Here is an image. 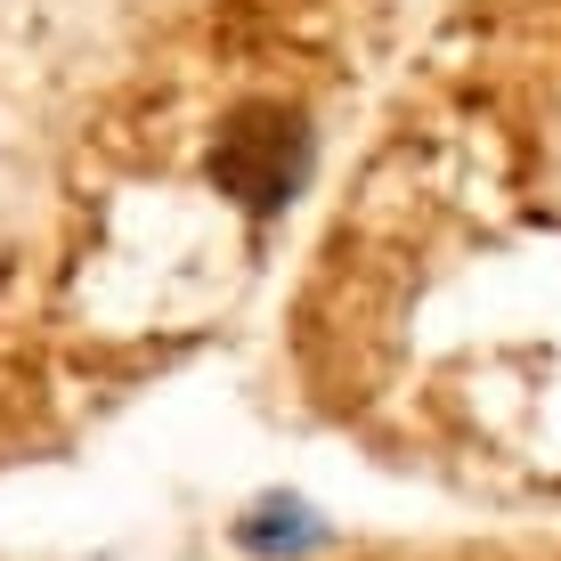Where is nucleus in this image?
Segmentation results:
<instances>
[{"mask_svg":"<svg viewBox=\"0 0 561 561\" xmlns=\"http://www.w3.org/2000/svg\"><path fill=\"white\" fill-rule=\"evenodd\" d=\"M318 546H325V520L309 513L301 496H261V505L237 520V553H261V561L318 553Z\"/></svg>","mask_w":561,"mask_h":561,"instance_id":"obj_2","label":"nucleus"},{"mask_svg":"<svg viewBox=\"0 0 561 561\" xmlns=\"http://www.w3.org/2000/svg\"><path fill=\"white\" fill-rule=\"evenodd\" d=\"M309 154H318V139H309V114H301V106H285V99H244V106L220 123V139H211V187H220L237 211L268 220V211H285V204L301 196Z\"/></svg>","mask_w":561,"mask_h":561,"instance_id":"obj_1","label":"nucleus"}]
</instances>
